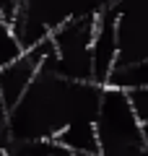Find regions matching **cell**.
Masks as SVG:
<instances>
[{
  "mask_svg": "<svg viewBox=\"0 0 148 156\" xmlns=\"http://www.w3.org/2000/svg\"><path fill=\"white\" fill-rule=\"evenodd\" d=\"M99 156H146V125L138 122L125 91L104 86L93 117Z\"/></svg>",
  "mask_w": 148,
  "mask_h": 156,
  "instance_id": "1",
  "label": "cell"
},
{
  "mask_svg": "<svg viewBox=\"0 0 148 156\" xmlns=\"http://www.w3.org/2000/svg\"><path fill=\"white\" fill-rule=\"evenodd\" d=\"M0 156H5V151H3V148H0Z\"/></svg>",
  "mask_w": 148,
  "mask_h": 156,
  "instance_id": "3",
  "label": "cell"
},
{
  "mask_svg": "<svg viewBox=\"0 0 148 156\" xmlns=\"http://www.w3.org/2000/svg\"><path fill=\"white\" fill-rule=\"evenodd\" d=\"M47 156H76V154H70V151L60 148L57 143H52V146H49V151H47Z\"/></svg>",
  "mask_w": 148,
  "mask_h": 156,
  "instance_id": "2",
  "label": "cell"
}]
</instances>
